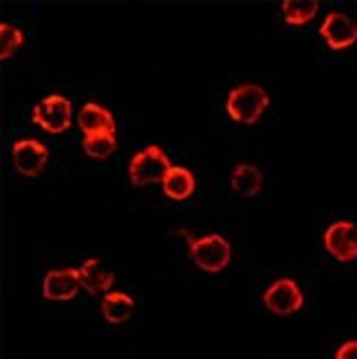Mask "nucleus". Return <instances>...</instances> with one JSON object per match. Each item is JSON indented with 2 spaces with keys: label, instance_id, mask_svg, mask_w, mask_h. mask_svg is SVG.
Wrapping results in <instances>:
<instances>
[{
  "label": "nucleus",
  "instance_id": "1",
  "mask_svg": "<svg viewBox=\"0 0 357 359\" xmlns=\"http://www.w3.org/2000/svg\"><path fill=\"white\" fill-rule=\"evenodd\" d=\"M269 106V93L258 84H241L227 93L225 111L231 121L243 126H254Z\"/></svg>",
  "mask_w": 357,
  "mask_h": 359
},
{
  "label": "nucleus",
  "instance_id": "2",
  "mask_svg": "<svg viewBox=\"0 0 357 359\" xmlns=\"http://www.w3.org/2000/svg\"><path fill=\"white\" fill-rule=\"evenodd\" d=\"M170 170H173V163H170L166 150L161 146H146L130 159L128 177L135 187H144L152 183H163Z\"/></svg>",
  "mask_w": 357,
  "mask_h": 359
},
{
  "label": "nucleus",
  "instance_id": "3",
  "mask_svg": "<svg viewBox=\"0 0 357 359\" xmlns=\"http://www.w3.org/2000/svg\"><path fill=\"white\" fill-rule=\"evenodd\" d=\"M190 258L201 271L206 273H221L231 262V245L221 233H208L188 243Z\"/></svg>",
  "mask_w": 357,
  "mask_h": 359
},
{
  "label": "nucleus",
  "instance_id": "4",
  "mask_svg": "<svg viewBox=\"0 0 357 359\" xmlns=\"http://www.w3.org/2000/svg\"><path fill=\"white\" fill-rule=\"evenodd\" d=\"M31 121L51 135H62L71 128L73 121V104L65 95H49L34 106Z\"/></svg>",
  "mask_w": 357,
  "mask_h": 359
},
{
  "label": "nucleus",
  "instance_id": "5",
  "mask_svg": "<svg viewBox=\"0 0 357 359\" xmlns=\"http://www.w3.org/2000/svg\"><path fill=\"white\" fill-rule=\"evenodd\" d=\"M262 302H265V309L269 313L287 318V316L298 313L302 309L304 293L293 278H278L276 283H271L267 291L262 293Z\"/></svg>",
  "mask_w": 357,
  "mask_h": 359
},
{
  "label": "nucleus",
  "instance_id": "6",
  "mask_svg": "<svg viewBox=\"0 0 357 359\" xmlns=\"http://www.w3.org/2000/svg\"><path fill=\"white\" fill-rule=\"evenodd\" d=\"M322 245L337 262L357 260V225L351 221H335L324 229Z\"/></svg>",
  "mask_w": 357,
  "mask_h": 359
},
{
  "label": "nucleus",
  "instance_id": "7",
  "mask_svg": "<svg viewBox=\"0 0 357 359\" xmlns=\"http://www.w3.org/2000/svg\"><path fill=\"white\" fill-rule=\"evenodd\" d=\"M11 159L15 172L34 179L42 175V170L49 163V148L40 144L38 139H20L11 146Z\"/></svg>",
  "mask_w": 357,
  "mask_h": 359
},
{
  "label": "nucleus",
  "instance_id": "8",
  "mask_svg": "<svg viewBox=\"0 0 357 359\" xmlns=\"http://www.w3.org/2000/svg\"><path fill=\"white\" fill-rule=\"evenodd\" d=\"M320 36L333 51H344L357 42V25L342 11H331L320 25Z\"/></svg>",
  "mask_w": 357,
  "mask_h": 359
},
{
  "label": "nucleus",
  "instance_id": "9",
  "mask_svg": "<svg viewBox=\"0 0 357 359\" xmlns=\"http://www.w3.org/2000/svg\"><path fill=\"white\" fill-rule=\"evenodd\" d=\"M80 287V269H51L42 280V295L51 302H69L77 298Z\"/></svg>",
  "mask_w": 357,
  "mask_h": 359
},
{
  "label": "nucleus",
  "instance_id": "10",
  "mask_svg": "<svg viewBox=\"0 0 357 359\" xmlns=\"http://www.w3.org/2000/svg\"><path fill=\"white\" fill-rule=\"evenodd\" d=\"M77 126H80L84 137L104 135V133L117 135V123L113 119V113L97 102H86L82 106V111L77 113Z\"/></svg>",
  "mask_w": 357,
  "mask_h": 359
},
{
  "label": "nucleus",
  "instance_id": "11",
  "mask_svg": "<svg viewBox=\"0 0 357 359\" xmlns=\"http://www.w3.org/2000/svg\"><path fill=\"white\" fill-rule=\"evenodd\" d=\"M80 280H82V289L90 295H100V293H111V287L115 283V273L104 269L102 260L97 258H88L82 267H80Z\"/></svg>",
  "mask_w": 357,
  "mask_h": 359
},
{
  "label": "nucleus",
  "instance_id": "12",
  "mask_svg": "<svg viewBox=\"0 0 357 359\" xmlns=\"http://www.w3.org/2000/svg\"><path fill=\"white\" fill-rule=\"evenodd\" d=\"M262 172L252 165V163H238L234 170H231V177H229V185L238 196L243 198H254L262 192Z\"/></svg>",
  "mask_w": 357,
  "mask_h": 359
},
{
  "label": "nucleus",
  "instance_id": "13",
  "mask_svg": "<svg viewBox=\"0 0 357 359\" xmlns=\"http://www.w3.org/2000/svg\"><path fill=\"white\" fill-rule=\"evenodd\" d=\"M137 302L123 291H111L102 298V316L108 324H123L135 313Z\"/></svg>",
  "mask_w": 357,
  "mask_h": 359
},
{
  "label": "nucleus",
  "instance_id": "14",
  "mask_svg": "<svg viewBox=\"0 0 357 359\" xmlns=\"http://www.w3.org/2000/svg\"><path fill=\"white\" fill-rule=\"evenodd\" d=\"M163 194L173 201H185L190 198L196 190V179L192 175V170L183 165H173V170L168 172V177L161 183Z\"/></svg>",
  "mask_w": 357,
  "mask_h": 359
},
{
  "label": "nucleus",
  "instance_id": "15",
  "mask_svg": "<svg viewBox=\"0 0 357 359\" xmlns=\"http://www.w3.org/2000/svg\"><path fill=\"white\" fill-rule=\"evenodd\" d=\"M320 11V3L316 0H287L283 3V15H285V22L291 27H302L307 22H311L316 18V13Z\"/></svg>",
  "mask_w": 357,
  "mask_h": 359
},
{
  "label": "nucleus",
  "instance_id": "16",
  "mask_svg": "<svg viewBox=\"0 0 357 359\" xmlns=\"http://www.w3.org/2000/svg\"><path fill=\"white\" fill-rule=\"evenodd\" d=\"M82 150L86 152V157L104 161L117 150V135L115 133H104V135H90L82 139Z\"/></svg>",
  "mask_w": 357,
  "mask_h": 359
},
{
  "label": "nucleus",
  "instance_id": "17",
  "mask_svg": "<svg viewBox=\"0 0 357 359\" xmlns=\"http://www.w3.org/2000/svg\"><path fill=\"white\" fill-rule=\"evenodd\" d=\"M22 42H25V36L18 27H13L9 22L0 25V57L5 62L15 55V51L20 49Z\"/></svg>",
  "mask_w": 357,
  "mask_h": 359
},
{
  "label": "nucleus",
  "instance_id": "18",
  "mask_svg": "<svg viewBox=\"0 0 357 359\" xmlns=\"http://www.w3.org/2000/svg\"><path fill=\"white\" fill-rule=\"evenodd\" d=\"M335 359H357V339H349L335 351Z\"/></svg>",
  "mask_w": 357,
  "mask_h": 359
}]
</instances>
